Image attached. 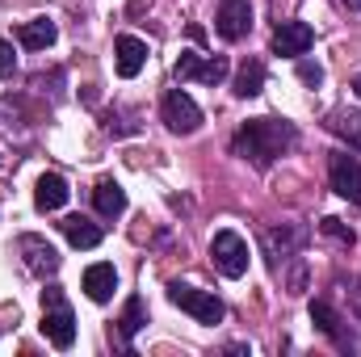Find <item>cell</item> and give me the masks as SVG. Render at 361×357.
<instances>
[{
	"instance_id": "6da1fadb",
	"label": "cell",
	"mask_w": 361,
	"mask_h": 357,
	"mask_svg": "<svg viewBox=\"0 0 361 357\" xmlns=\"http://www.w3.org/2000/svg\"><path fill=\"white\" fill-rule=\"evenodd\" d=\"M294 143H298L294 122H286V118H248V122L235 131L231 152H235L240 160H248L252 169L265 173V169H273Z\"/></svg>"
},
{
	"instance_id": "7a4b0ae2",
	"label": "cell",
	"mask_w": 361,
	"mask_h": 357,
	"mask_svg": "<svg viewBox=\"0 0 361 357\" xmlns=\"http://www.w3.org/2000/svg\"><path fill=\"white\" fill-rule=\"evenodd\" d=\"M42 337L55 349H72L76 345V315H72V303L63 298L59 286L42 290Z\"/></svg>"
},
{
	"instance_id": "3957f363",
	"label": "cell",
	"mask_w": 361,
	"mask_h": 357,
	"mask_svg": "<svg viewBox=\"0 0 361 357\" xmlns=\"http://www.w3.org/2000/svg\"><path fill=\"white\" fill-rule=\"evenodd\" d=\"M169 303L180 307L185 315H193L197 324H219L223 320V303L214 290H197L189 282H169Z\"/></svg>"
},
{
	"instance_id": "277c9868",
	"label": "cell",
	"mask_w": 361,
	"mask_h": 357,
	"mask_svg": "<svg viewBox=\"0 0 361 357\" xmlns=\"http://www.w3.org/2000/svg\"><path fill=\"white\" fill-rule=\"evenodd\" d=\"M302 244H307V227L302 223H273V227L261 231V253H265L269 269H281L290 257H298Z\"/></svg>"
},
{
	"instance_id": "5b68a950",
	"label": "cell",
	"mask_w": 361,
	"mask_h": 357,
	"mask_svg": "<svg viewBox=\"0 0 361 357\" xmlns=\"http://www.w3.org/2000/svg\"><path fill=\"white\" fill-rule=\"evenodd\" d=\"M210 261L223 277H244L248 273V240L240 231H214L210 240Z\"/></svg>"
},
{
	"instance_id": "8992f818",
	"label": "cell",
	"mask_w": 361,
	"mask_h": 357,
	"mask_svg": "<svg viewBox=\"0 0 361 357\" xmlns=\"http://www.w3.org/2000/svg\"><path fill=\"white\" fill-rule=\"evenodd\" d=\"M227 72H231V63H227L223 55H193V51H185L177 63H173V76H177L180 85H185V80L223 85V80H227Z\"/></svg>"
},
{
	"instance_id": "52a82bcc",
	"label": "cell",
	"mask_w": 361,
	"mask_h": 357,
	"mask_svg": "<svg viewBox=\"0 0 361 357\" xmlns=\"http://www.w3.org/2000/svg\"><path fill=\"white\" fill-rule=\"evenodd\" d=\"M160 114H164V126H169L173 135H193V131L202 126V109H197V101H193L185 89H169L164 92Z\"/></svg>"
},
{
	"instance_id": "ba28073f",
	"label": "cell",
	"mask_w": 361,
	"mask_h": 357,
	"mask_svg": "<svg viewBox=\"0 0 361 357\" xmlns=\"http://www.w3.org/2000/svg\"><path fill=\"white\" fill-rule=\"evenodd\" d=\"M17 253H21V261H25V269H30L34 277H55V273H59V265H63L59 248H55L51 240L34 236V231L17 240Z\"/></svg>"
},
{
	"instance_id": "9c48e42d",
	"label": "cell",
	"mask_w": 361,
	"mask_h": 357,
	"mask_svg": "<svg viewBox=\"0 0 361 357\" xmlns=\"http://www.w3.org/2000/svg\"><path fill=\"white\" fill-rule=\"evenodd\" d=\"M328 181H332V193H336V198L361 202V164H357V156L336 152V156L328 160Z\"/></svg>"
},
{
	"instance_id": "30bf717a",
	"label": "cell",
	"mask_w": 361,
	"mask_h": 357,
	"mask_svg": "<svg viewBox=\"0 0 361 357\" xmlns=\"http://www.w3.org/2000/svg\"><path fill=\"white\" fill-rule=\"evenodd\" d=\"M214 30H219L223 42H240V38H248V30H252V4H248V0H219Z\"/></svg>"
},
{
	"instance_id": "8fae6325",
	"label": "cell",
	"mask_w": 361,
	"mask_h": 357,
	"mask_svg": "<svg viewBox=\"0 0 361 357\" xmlns=\"http://www.w3.org/2000/svg\"><path fill=\"white\" fill-rule=\"evenodd\" d=\"M311 42H315V30L307 25V21H277V30H273V55H286V59H302L307 51H311Z\"/></svg>"
},
{
	"instance_id": "7c38bea8",
	"label": "cell",
	"mask_w": 361,
	"mask_h": 357,
	"mask_svg": "<svg viewBox=\"0 0 361 357\" xmlns=\"http://www.w3.org/2000/svg\"><path fill=\"white\" fill-rule=\"evenodd\" d=\"M143 63H147V42L135 38V34H118L114 38V68H118V76L135 80L143 72Z\"/></svg>"
},
{
	"instance_id": "4fadbf2b",
	"label": "cell",
	"mask_w": 361,
	"mask_h": 357,
	"mask_svg": "<svg viewBox=\"0 0 361 357\" xmlns=\"http://www.w3.org/2000/svg\"><path fill=\"white\" fill-rule=\"evenodd\" d=\"M311 324H315V328H319V332H324V337H328V341L336 345V349H361L357 341H353V337L345 332L341 315H336V311H332L328 303H311Z\"/></svg>"
},
{
	"instance_id": "5bb4252c",
	"label": "cell",
	"mask_w": 361,
	"mask_h": 357,
	"mask_svg": "<svg viewBox=\"0 0 361 357\" xmlns=\"http://www.w3.org/2000/svg\"><path fill=\"white\" fill-rule=\"evenodd\" d=\"M68 181L59 177V173H42L38 185H34V206L42 210V214H51V210H63L68 206Z\"/></svg>"
},
{
	"instance_id": "9a60e30c",
	"label": "cell",
	"mask_w": 361,
	"mask_h": 357,
	"mask_svg": "<svg viewBox=\"0 0 361 357\" xmlns=\"http://www.w3.org/2000/svg\"><path fill=\"white\" fill-rule=\"evenodd\" d=\"M92 206H97L101 219H118V214L126 210V189H122L114 177H101L97 189H92Z\"/></svg>"
},
{
	"instance_id": "2e32d148",
	"label": "cell",
	"mask_w": 361,
	"mask_h": 357,
	"mask_svg": "<svg viewBox=\"0 0 361 357\" xmlns=\"http://www.w3.org/2000/svg\"><path fill=\"white\" fill-rule=\"evenodd\" d=\"M55 38H59V25L51 17H34V21H25L17 30V42L25 51H47V47H55Z\"/></svg>"
},
{
	"instance_id": "e0dca14e",
	"label": "cell",
	"mask_w": 361,
	"mask_h": 357,
	"mask_svg": "<svg viewBox=\"0 0 361 357\" xmlns=\"http://www.w3.org/2000/svg\"><path fill=\"white\" fill-rule=\"evenodd\" d=\"M114 290H118V269L114 265H89L85 269V294H89L92 303H109L114 298Z\"/></svg>"
},
{
	"instance_id": "ac0fdd59",
	"label": "cell",
	"mask_w": 361,
	"mask_h": 357,
	"mask_svg": "<svg viewBox=\"0 0 361 357\" xmlns=\"http://www.w3.org/2000/svg\"><path fill=\"white\" fill-rule=\"evenodd\" d=\"M328 131H332L336 139H345L353 152H361V109H349V105L332 109V114H328Z\"/></svg>"
},
{
	"instance_id": "d6986e66",
	"label": "cell",
	"mask_w": 361,
	"mask_h": 357,
	"mask_svg": "<svg viewBox=\"0 0 361 357\" xmlns=\"http://www.w3.org/2000/svg\"><path fill=\"white\" fill-rule=\"evenodd\" d=\"M59 227H63V236H68L72 248H97L101 244V227L92 219H85V214H68Z\"/></svg>"
},
{
	"instance_id": "ffe728a7",
	"label": "cell",
	"mask_w": 361,
	"mask_h": 357,
	"mask_svg": "<svg viewBox=\"0 0 361 357\" xmlns=\"http://www.w3.org/2000/svg\"><path fill=\"white\" fill-rule=\"evenodd\" d=\"M261 89H265V63L261 59H244L240 72H235V80H231V92L248 101V97H257Z\"/></svg>"
},
{
	"instance_id": "44dd1931",
	"label": "cell",
	"mask_w": 361,
	"mask_h": 357,
	"mask_svg": "<svg viewBox=\"0 0 361 357\" xmlns=\"http://www.w3.org/2000/svg\"><path fill=\"white\" fill-rule=\"evenodd\" d=\"M147 324V303L135 294V298H126V311H122V320H118V332H122V345H130V337L139 332Z\"/></svg>"
},
{
	"instance_id": "7402d4cb",
	"label": "cell",
	"mask_w": 361,
	"mask_h": 357,
	"mask_svg": "<svg viewBox=\"0 0 361 357\" xmlns=\"http://www.w3.org/2000/svg\"><path fill=\"white\" fill-rule=\"evenodd\" d=\"M273 273H281V290H286V294L298 298V294L307 290V261H302V257H290L286 265L273 269Z\"/></svg>"
},
{
	"instance_id": "603a6c76",
	"label": "cell",
	"mask_w": 361,
	"mask_h": 357,
	"mask_svg": "<svg viewBox=\"0 0 361 357\" xmlns=\"http://www.w3.org/2000/svg\"><path fill=\"white\" fill-rule=\"evenodd\" d=\"M25 122H30V118H25V105L13 101V97H0V131L13 135V131H21Z\"/></svg>"
},
{
	"instance_id": "cb8c5ba5",
	"label": "cell",
	"mask_w": 361,
	"mask_h": 357,
	"mask_svg": "<svg viewBox=\"0 0 361 357\" xmlns=\"http://www.w3.org/2000/svg\"><path fill=\"white\" fill-rule=\"evenodd\" d=\"M105 131H109L114 139H122V135H135V131H139V122H135V114H130V109H118V105H114V109L105 114Z\"/></svg>"
},
{
	"instance_id": "d4e9b609",
	"label": "cell",
	"mask_w": 361,
	"mask_h": 357,
	"mask_svg": "<svg viewBox=\"0 0 361 357\" xmlns=\"http://www.w3.org/2000/svg\"><path fill=\"white\" fill-rule=\"evenodd\" d=\"M319 231H324L328 240H336L341 248H353V244H357L353 227H349V223H341V219H332V214H328V219H319Z\"/></svg>"
},
{
	"instance_id": "484cf974",
	"label": "cell",
	"mask_w": 361,
	"mask_h": 357,
	"mask_svg": "<svg viewBox=\"0 0 361 357\" xmlns=\"http://www.w3.org/2000/svg\"><path fill=\"white\" fill-rule=\"evenodd\" d=\"M298 80H302L307 89H319V85H324V68H319L315 59H298Z\"/></svg>"
},
{
	"instance_id": "4316f807",
	"label": "cell",
	"mask_w": 361,
	"mask_h": 357,
	"mask_svg": "<svg viewBox=\"0 0 361 357\" xmlns=\"http://www.w3.org/2000/svg\"><path fill=\"white\" fill-rule=\"evenodd\" d=\"M17 76V51L13 42H0V80H13Z\"/></svg>"
},
{
	"instance_id": "83f0119b",
	"label": "cell",
	"mask_w": 361,
	"mask_h": 357,
	"mask_svg": "<svg viewBox=\"0 0 361 357\" xmlns=\"http://www.w3.org/2000/svg\"><path fill=\"white\" fill-rule=\"evenodd\" d=\"M349 307H353V315L361 320V282L353 286V290H349Z\"/></svg>"
},
{
	"instance_id": "f1b7e54d",
	"label": "cell",
	"mask_w": 361,
	"mask_h": 357,
	"mask_svg": "<svg viewBox=\"0 0 361 357\" xmlns=\"http://www.w3.org/2000/svg\"><path fill=\"white\" fill-rule=\"evenodd\" d=\"M353 92H357V97H361V72H357V76H353Z\"/></svg>"
},
{
	"instance_id": "f546056e",
	"label": "cell",
	"mask_w": 361,
	"mask_h": 357,
	"mask_svg": "<svg viewBox=\"0 0 361 357\" xmlns=\"http://www.w3.org/2000/svg\"><path fill=\"white\" fill-rule=\"evenodd\" d=\"M345 4H349V8H353V13H361V0H345Z\"/></svg>"
}]
</instances>
